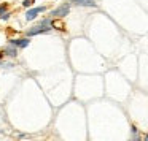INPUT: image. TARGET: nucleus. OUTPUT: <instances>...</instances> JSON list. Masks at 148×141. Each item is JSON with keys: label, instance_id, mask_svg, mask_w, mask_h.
<instances>
[{"label": "nucleus", "instance_id": "nucleus-6", "mask_svg": "<svg viewBox=\"0 0 148 141\" xmlns=\"http://www.w3.org/2000/svg\"><path fill=\"white\" fill-rule=\"evenodd\" d=\"M5 54L7 56H16V48H14V46H7V48H5Z\"/></svg>", "mask_w": 148, "mask_h": 141}, {"label": "nucleus", "instance_id": "nucleus-5", "mask_svg": "<svg viewBox=\"0 0 148 141\" xmlns=\"http://www.w3.org/2000/svg\"><path fill=\"white\" fill-rule=\"evenodd\" d=\"M11 45H14V46H19V48H26V46H29V40H27V38H21V40H11Z\"/></svg>", "mask_w": 148, "mask_h": 141}, {"label": "nucleus", "instance_id": "nucleus-10", "mask_svg": "<svg viewBox=\"0 0 148 141\" xmlns=\"http://www.w3.org/2000/svg\"><path fill=\"white\" fill-rule=\"evenodd\" d=\"M145 141H148V133H147V135H145Z\"/></svg>", "mask_w": 148, "mask_h": 141}, {"label": "nucleus", "instance_id": "nucleus-8", "mask_svg": "<svg viewBox=\"0 0 148 141\" xmlns=\"http://www.w3.org/2000/svg\"><path fill=\"white\" fill-rule=\"evenodd\" d=\"M32 3H34V0H24V2H23V5H24L26 8H29Z\"/></svg>", "mask_w": 148, "mask_h": 141}, {"label": "nucleus", "instance_id": "nucleus-11", "mask_svg": "<svg viewBox=\"0 0 148 141\" xmlns=\"http://www.w3.org/2000/svg\"><path fill=\"white\" fill-rule=\"evenodd\" d=\"M2 56H3V52H0V59H2Z\"/></svg>", "mask_w": 148, "mask_h": 141}, {"label": "nucleus", "instance_id": "nucleus-1", "mask_svg": "<svg viewBox=\"0 0 148 141\" xmlns=\"http://www.w3.org/2000/svg\"><path fill=\"white\" fill-rule=\"evenodd\" d=\"M51 30V22L49 19H43L42 22H38L35 27H32L30 30H27V37H34V35H38V33H46Z\"/></svg>", "mask_w": 148, "mask_h": 141}, {"label": "nucleus", "instance_id": "nucleus-9", "mask_svg": "<svg viewBox=\"0 0 148 141\" xmlns=\"http://www.w3.org/2000/svg\"><path fill=\"white\" fill-rule=\"evenodd\" d=\"M3 13H7V5H0V16H2V14H3Z\"/></svg>", "mask_w": 148, "mask_h": 141}, {"label": "nucleus", "instance_id": "nucleus-7", "mask_svg": "<svg viewBox=\"0 0 148 141\" xmlns=\"http://www.w3.org/2000/svg\"><path fill=\"white\" fill-rule=\"evenodd\" d=\"M51 27H56L58 30H62V27H64V24H62L59 19H56V21H53V22H51Z\"/></svg>", "mask_w": 148, "mask_h": 141}, {"label": "nucleus", "instance_id": "nucleus-2", "mask_svg": "<svg viewBox=\"0 0 148 141\" xmlns=\"http://www.w3.org/2000/svg\"><path fill=\"white\" fill-rule=\"evenodd\" d=\"M69 11H70V3H64L61 5L59 8H56L54 11H51V16H56V18H64L69 14Z\"/></svg>", "mask_w": 148, "mask_h": 141}, {"label": "nucleus", "instance_id": "nucleus-3", "mask_svg": "<svg viewBox=\"0 0 148 141\" xmlns=\"http://www.w3.org/2000/svg\"><path fill=\"white\" fill-rule=\"evenodd\" d=\"M42 11H45V7H38V8H32V10H29L26 13V19L27 21H32V19H35L37 16H38Z\"/></svg>", "mask_w": 148, "mask_h": 141}, {"label": "nucleus", "instance_id": "nucleus-4", "mask_svg": "<svg viewBox=\"0 0 148 141\" xmlns=\"http://www.w3.org/2000/svg\"><path fill=\"white\" fill-rule=\"evenodd\" d=\"M75 5H80V7H92L96 8L97 3H96V0H72Z\"/></svg>", "mask_w": 148, "mask_h": 141}]
</instances>
